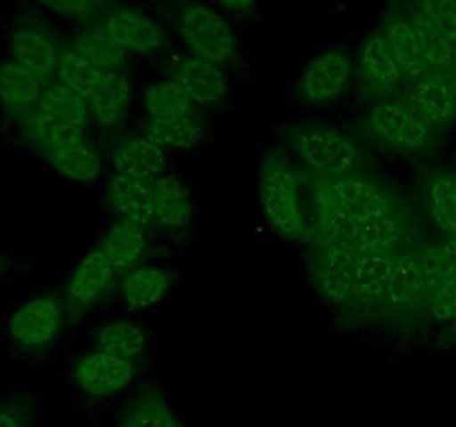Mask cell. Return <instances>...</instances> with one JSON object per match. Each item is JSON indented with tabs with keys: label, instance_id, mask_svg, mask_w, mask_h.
<instances>
[{
	"label": "cell",
	"instance_id": "31",
	"mask_svg": "<svg viewBox=\"0 0 456 427\" xmlns=\"http://www.w3.org/2000/svg\"><path fill=\"white\" fill-rule=\"evenodd\" d=\"M94 350L138 363L147 350V332L129 320H111L96 332Z\"/></svg>",
	"mask_w": 456,
	"mask_h": 427
},
{
	"label": "cell",
	"instance_id": "32",
	"mask_svg": "<svg viewBox=\"0 0 456 427\" xmlns=\"http://www.w3.org/2000/svg\"><path fill=\"white\" fill-rule=\"evenodd\" d=\"M151 141L159 142L165 151H190L196 149L208 138V125L203 116L174 120V123H150L142 129Z\"/></svg>",
	"mask_w": 456,
	"mask_h": 427
},
{
	"label": "cell",
	"instance_id": "28",
	"mask_svg": "<svg viewBox=\"0 0 456 427\" xmlns=\"http://www.w3.org/2000/svg\"><path fill=\"white\" fill-rule=\"evenodd\" d=\"M403 238V222L395 207L377 214V216L363 218L354 222V234H352V249L361 256L370 254H390Z\"/></svg>",
	"mask_w": 456,
	"mask_h": 427
},
{
	"label": "cell",
	"instance_id": "3",
	"mask_svg": "<svg viewBox=\"0 0 456 427\" xmlns=\"http://www.w3.org/2000/svg\"><path fill=\"white\" fill-rule=\"evenodd\" d=\"M258 198L263 216L276 236L285 240H303L307 236V218L303 209V189L298 169L283 156H265L258 173Z\"/></svg>",
	"mask_w": 456,
	"mask_h": 427
},
{
	"label": "cell",
	"instance_id": "40",
	"mask_svg": "<svg viewBox=\"0 0 456 427\" xmlns=\"http://www.w3.org/2000/svg\"><path fill=\"white\" fill-rule=\"evenodd\" d=\"M452 80H454V85H456V71H454V78Z\"/></svg>",
	"mask_w": 456,
	"mask_h": 427
},
{
	"label": "cell",
	"instance_id": "17",
	"mask_svg": "<svg viewBox=\"0 0 456 427\" xmlns=\"http://www.w3.org/2000/svg\"><path fill=\"white\" fill-rule=\"evenodd\" d=\"M116 276H118V270L101 247L85 254L67 278V301L74 307H92L114 285Z\"/></svg>",
	"mask_w": 456,
	"mask_h": 427
},
{
	"label": "cell",
	"instance_id": "1",
	"mask_svg": "<svg viewBox=\"0 0 456 427\" xmlns=\"http://www.w3.org/2000/svg\"><path fill=\"white\" fill-rule=\"evenodd\" d=\"M172 20L183 52L230 71L240 62L243 52L234 25L209 0H181Z\"/></svg>",
	"mask_w": 456,
	"mask_h": 427
},
{
	"label": "cell",
	"instance_id": "15",
	"mask_svg": "<svg viewBox=\"0 0 456 427\" xmlns=\"http://www.w3.org/2000/svg\"><path fill=\"white\" fill-rule=\"evenodd\" d=\"M359 261L361 254L356 249L346 247V245L323 247V254L314 267V285L325 302L343 307L354 298V278Z\"/></svg>",
	"mask_w": 456,
	"mask_h": 427
},
{
	"label": "cell",
	"instance_id": "27",
	"mask_svg": "<svg viewBox=\"0 0 456 427\" xmlns=\"http://www.w3.org/2000/svg\"><path fill=\"white\" fill-rule=\"evenodd\" d=\"M67 47L98 69H127V62L132 60L98 22L80 27L74 36H69Z\"/></svg>",
	"mask_w": 456,
	"mask_h": 427
},
{
	"label": "cell",
	"instance_id": "33",
	"mask_svg": "<svg viewBox=\"0 0 456 427\" xmlns=\"http://www.w3.org/2000/svg\"><path fill=\"white\" fill-rule=\"evenodd\" d=\"M27 3L52 20L87 27L101 20L118 0H27Z\"/></svg>",
	"mask_w": 456,
	"mask_h": 427
},
{
	"label": "cell",
	"instance_id": "13",
	"mask_svg": "<svg viewBox=\"0 0 456 427\" xmlns=\"http://www.w3.org/2000/svg\"><path fill=\"white\" fill-rule=\"evenodd\" d=\"M52 80L27 69L20 62L4 56L0 60V114L12 127H16L45 93Z\"/></svg>",
	"mask_w": 456,
	"mask_h": 427
},
{
	"label": "cell",
	"instance_id": "6",
	"mask_svg": "<svg viewBox=\"0 0 456 427\" xmlns=\"http://www.w3.org/2000/svg\"><path fill=\"white\" fill-rule=\"evenodd\" d=\"M297 158L321 181L354 173L361 163V149L341 132L323 125H303L292 133Z\"/></svg>",
	"mask_w": 456,
	"mask_h": 427
},
{
	"label": "cell",
	"instance_id": "39",
	"mask_svg": "<svg viewBox=\"0 0 456 427\" xmlns=\"http://www.w3.org/2000/svg\"><path fill=\"white\" fill-rule=\"evenodd\" d=\"M12 270H13L12 258H9L4 252H0V278H4V276H7Z\"/></svg>",
	"mask_w": 456,
	"mask_h": 427
},
{
	"label": "cell",
	"instance_id": "30",
	"mask_svg": "<svg viewBox=\"0 0 456 427\" xmlns=\"http://www.w3.org/2000/svg\"><path fill=\"white\" fill-rule=\"evenodd\" d=\"M392 261L395 256L390 254H370L361 256L359 270L354 278V298L359 305L374 307L379 302H386L387 285H390Z\"/></svg>",
	"mask_w": 456,
	"mask_h": 427
},
{
	"label": "cell",
	"instance_id": "41",
	"mask_svg": "<svg viewBox=\"0 0 456 427\" xmlns=\"http://www.w3.org/2000/svg\"><path fill=\"white\" fill-rule=\"evenodd\" d=\"M0 7H3V0H0Z\"/></svg>",
	"mask_w": 456,
	"mask_h": 427
},
{
	"label": "cell",
	"instance_id": "4",
	"mask_svg": "<svg viewBox=\"0 0 456 427\" xmlns=\"http://www.w3.org/2000/svg\"><path fill=\"white\" fill-rule=\"evenodd\" d=\"M67 36L38 9H25L4 29V56L43 78L53 80L67 49Z\"/></svg>",
	"mask_w": 456,
	"mask_h": 427
},
{
	"label": "cell",
	"instance_id": "14",
	"mask_svg": "<svg viewBox=\"0 0 456 427\" xmlns=\"http://www.w3.org/2000/svg\"><path fill=\"white\" fill-rule=\"evenodd\" d=\"M356 74L370 89L379 93H392L405 85V74L392 49L390 40L381 29L372 31L359 43L354 53Z\"/></svg>",
	"mask_w": 456,
	"mask_h": 427
},
{
	"label": "cell",
	"instance_id": "11",
	"mask_svg": "<svg viewBox=\"0 0 456 427\" xmlns=\"http://www.w3.org/2000/svg\"><path fill=\"white\" fill-rule=\"evenodd\" d=\"M323 212H341L354 221L377 216L392 207V200L381 185L359 172L321 182L316 194Z\"/></svg>",
	"mask_w": 456,
	"mask_h": 427
},
{
	"label": "cell",
	"instance_id": "8",
	"mask_svg": "<svg viewBox=\"0 0 456 427\" xmlns=\"http://www.w3.org/2000/svg\"><path fill=\"white\" fill-rule=\"evenodd\" d=\"M354 76L356 62L347 49L325 47L298 71L297 93L307 105H330L347 92Z\"/></svg>",
	"mask_w": 456,
	"mask_h": 427
},
{
	"label": "cell",
	"instance_id": "24",
	"mask_svg": "<svg viewBox=\"0 0 456 427\" xmlns=\"http://www.w3.org/2000/svg\"><path fill=\"white\" fill-rule=\"evenodd\" d=\"M141 101L150 123H174V120L194 118L203 111L167 76L147 83L145 89H142Z\"/></svg>",
	"mask_w": 456,
	"mask_h": 427
},
{
	"label": "cell",
	"instance_id": "38",
	"mask_svg": "<svg viewBox=\"0 0 456 427\" xmlns=\"http://www.w3.org/2000/svg\"><path fill=\"white\" fill-rule=\"evenodd\" d=\"M209 3L230 18H248L256 12L261 0H209Z\"/></svg>",
	"mask_w": 456,
	"mask_h": 427
},
{
	"label": "cell",
	"instance_id": "21",
	"mask_svg": "<svg viewBox=\"0 0 456 427\" xmlns=\"http://www.w3.org/2000/svg\"><path fill=\"white\" fill-rule=\"evenodd\" d=\"M114 173L141 178V181H156L165 173L167 151L151 141L145 132L129 136L120 142L110 158Z\"/></svg>",
	"mask_w": 456,
	"mask_h": 427
},
{
	"label": "cell",
	"instance_id": "22",
	"mask_svg": "<svg viewBox=\"0 0 456 427\" xmlns=\"http://www.w3.org/2000/svg\"><path fill=\"white\" fill-rule=\"evenodd\" d=\"M156 225L183 231L194 221V200L185 182L174 173H163L151 182Z\"/></svg>",
	"mask_w": 456,
	"mask_h": 427
},
{
	"label": "cell",
	"instance_id": "34",
	"mask_svg": "<svg viewBox=\"0 0 456 427\" xmlns=\"http://www.w3.org/2000/svg\"><path fill=\"white\" fill-rule=\"evenodd\" d=\"M426 209L444 234L456 238V176L439 173L426 187Z\"/></svg>",
	"mask_w": 456,
	"mask_h": 427
},
{
	"label": "cell",
	"instance_id": "18",
	"mask_svg": "<svg viewBox=\"0 0 456 427\" xmlns=\"http://www.w3.org/2000/svg\"><path fill=\"white\" fill-rule=\"evenodd\" d=\"M405 102L430 127H445L456 118V85L445 76H423L408 83Z\"/></svg>",
	"mask_w": 456,
	"mask_h": 427
},
{
	"label": "cell",
	"instance_id": "19",
	"mask_svg": "<svg viewBox=\"0 0 456 427\" xmlns=\"http://www.w3.org/2000/svg\"><path fill=\"white\" fill-rule=\"evenodd\" d=\"M134 98V80L127 69H107L98 78L96 87L89 93L87 105L92 120L101 127L111 129L127 116Z\"/></svg>",
	"mask_w": 456,
	"mask_h": 427
},
{
	"label": "cell",
	"instance_id": "10",
	"mask_svg": "<svg viewBox=\"0 0 456 427\" xmlns=\"http://www.w3.org/2000/svg\"><path fill=\"white\" fill-rule=\"evenodd\" d=\"M365 127L379 142L410 154L432 142V127L405 101L377 102L365 116Z\"/></svg>",
	"mask_w": 456,
	"mask_h": 427
},
{
	"label": "cell",
	"instance_id": "26",
	"mask_svg": "<svg viewBox=\"0 0 456 427\" xmlns=\"http://www.w3.org/2000/svg\"><path fill=\"white\" fill-rule=\"evenodd\" d=\"M172 292V276L156 265L134 267L123 276L120 296L129 310H151L159 307Z\"/></svg>",
	"mask_w": 456,
	"mask_h": 427
},
{
	"label": "cell",
	"instance_id": "37",
	"mask_svg": "<svg viewBox=\"0 0 456 427\" xmlns=\"http://www.w3.org/2000/svg\"><path fill=\"white\" fill-rule=\"evenodd\" d=\"M428 301H430L432 318L439 320V323L456 320V274L448 276L444 283L436 285V289L428 296Z\"/></svg>",
	"mask_w": 456,
	"mask_h": 427
},
{
	"label": "cell",
	"instance_id": "23",
	"mask_svg": "<svg viewBox=\"0 0 456 427\" xmlns=\"http://www.w3.org/2000/svg\"><path fill=\"white\" fill-rule=\"evenodd\" d=\"M423 296H428L423 254H396L395 261H392L386 305L396 311H405L417 305V302H421Z\"/></svg>",
	"mask_w": 456,
	"mask_h": 427
},
{
	"label": "cell",
	"instance_id": "9",
	"mask_svg": "<svg viewBox=\"0 0 456 427\" xmlns=\"http://www.w3.org/2000/svg\"><path fill=\"white\" fill-rule=\"evenodd\" d=\"M163 76L176 83L199 109H216L230 98V69L187 52L169 53Z\"/></svg>",
	"mask_w": 456,
	"mask_h": 427
},
{
	"label": "cell",
	"instance_id": "25",
	"mask_svg": "<svg viewBox=\"0 0 456 427\" xmlns=\"http://www.w3.org/2000/svg\"><path fill=\"white\" fill-rule=\"evenodd\" d=\"M116 427H185L159 387L138 390L120 412Z\"/></svg>",
	"mask_w": 456,
	"mask_h": 427
},
{
	"label": "cell",
	"instance_id": "7",
	"mask_svg": "<svg viewBox=\"0 0 456 427\" xmlns=\"http://www.w3.org/2000/svg\"><path fill=\"white\" fill-rule=\"evenodd\" d=\"M98 25L120 44L129 58H156L167 49V29L141 4L118 0L98 20Z\"/></svg>",
	"mask_w": 456,
	"mask_h": 427
},
{
	"label": "cell",
	"instance_id": "2",
	"mask_svg": "<svg viewBox=\"0 0 456 427\" xmlns=\"http://www.w3.org/2000/svg\"><path fill=\"white\" fill-rule=\"evenodd\" d=\"M92 123V109L87 101L58 80H52L40 96L38 105L13 129L25 147L43 154L69 138L85 136Z\"/></svg>",
	"mask_w": 456,
	"mask_h": 427
},
{
	"label": "cell",
	"instance_id": "20",
	"mask_svg": "<svg viewBox=\"0 0 456 427\" xmlns=\"http://www.w3.org/2000/svg\"><path fill=\"white\" fill-rule=\"evenodd\" d=\"M151 182L154 181H141V178L114 173L107 185V203H110L111 212L120 221L134 222L145 230L156 225Z\"/></svg>",
	"mask_w": 456,
	"mask_h": 427
},
{
	"label": "cell",
	"instance_id": "36",
	"mask_svg": "<svg viewBox=\"0 0 456 427\" xmlns=\"http://www.w3.org/2000/svg\"><path fill=\"white\" fill-rule=\"evenodd\" d=\"M36 403L27 391L0 396V427H34Z\"/></svg>",
	"mask_w": 456,
	"mask_h": 427
},
{
	"label": "cell",
	"instance_id": "16",
	"mask_svg": "<svg viewBox=\"0 0 456 427\" xmlns=\"http://www.w3.org/2000/svg\"><path fill=\"white\" fill-rule=\"evenodd\" d=\"M40 158L65 181L76 185H89L102 173V156L87 136L69 138L43 151Z\"/></svg>",
	"mask_w": 456,
	"mask_h": 427
},
{
	"label": "cell",
	"instance_id": "12",
	"mask_svg": "<svg viewBox=\"0 0 456 427\" xmlns=\"http://www.w3.org/2000/svg\"><path fill=\"white\" fill-rule=\"evenodd\" d=\"M136 376V363L120 356H111L107 351H89L76 360L71 369L76 387L87 399H110L118 391L127 390L129 383Z\"/></svg>",
	"mask_w": 456,
	"mask_h": 427
},
{
	"label": "cell",
	"instance_id": "5",
	"mask_svg": "<svg viewBox=\"0 0 456 427\" xmlns=\"http://www.w3.org/2000/svg\"><path fill=\"white\" fill-rule=\"evenodd\" d=\"M65 323V305L53 294H36L22 301L4 323V338L22 356L47 351Z\"/></svg>",
	"mask_w": 456,
	"mask_h": 427
},
{
	"label": "cell",
	"instance_id": "29",
	"mask_svg": "<svg viewBox=\"0 0 456 427\" xmlns=\"http://www.w3.org/2000/svg\"><path fill=\"white\" fill-rule=\"evenodd\" d=\"M147 245H150V238H147L145 227L116 218L102 236L101 249L110 256L116 270L127 274L134 267H141Z\"/></svg>",
	"mask_w": 456,
	"mask_h": 427
},
{
	"label": "cell",
	"instance_id": "35",
	"mask_svg": "<svg viewBox=\"0 0 456 427\" xmlns=\"http://www.w3.org/2000/svg\"><path fill=\"white\" fill-rule=\"evenodd\" d=\"M410 12L456 43V0H412Z\"/></svg>",
	"mask_w": 456,
	"mask_h": 427
}]
</instances>
